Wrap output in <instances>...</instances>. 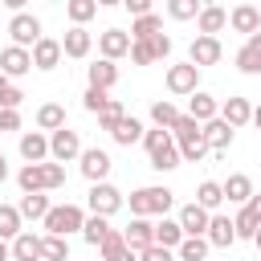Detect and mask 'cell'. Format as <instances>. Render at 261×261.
<instances>
[{
	"label": "cell",
	"instance_id": "6da1fadb",
	"mask_svg": "<svg viewBox=\"0 0 261 261\" xmlns=\"http://www.w3.org/2000/svg\"><path fill=\"white\" fill-rule=\"evenodd\" d=\"M171 143L179 151V163H200L208 155V143H204V126L188 114H179V122L171 126Z\"/></svg>",
	"mask_w": 261,
	"mask_h": 261
},
{
	"label": "cell",
	"instance_id": "7a4b0ae2",
	"mask_svg": "<svg viewBox=\"0 0 261 261\" xmlns=\"http://www.w3.org/2000/svg\"><path fill=\"white\" fill-rule=\"evenodd\" d=\"M126 204H130V216L151 220V216H167V212H171L175 192H171V188H159V184H151V188H135Z\"/></svg>",
	"mask_w": 261,
	"mask_h": 261
},
{
	"label": "cell",
	"instance_id": "3957f363",
	"mask_svg": "<svg viewBox=\"0 0 261 261\" xmlns=\"http://www.w3.org/2000/svg\"><path fill=\"white\" fill-rule=\"evenodd\" d=\"M143 147H147V159L155 171H175L179 167V151L171 143V130H143Z\"/></svg>",
	"mask_w": 261,
	"mask_h": 261
},
{
	"label": "cell",
	"instance_id": "277c9868",
	"mask_svg": "<svg viewBox=\"0 0 261 261\" xmlns=\"http://www.w3.org/2000/svg\"><path fill=\"white\" fill-rule=\"evenodd\" d=\"M41 224H45V237H65V241H69V232H82L86 212H82L77 204H53Z\"/></svg>",
	"mask_w": 261,
	"mask_h": 261
},
{
	"label": "cell",
	"instance_id": "5b68a950",
	"mask_svg": "<svg viewBox=\"0 0 261 261\" xmlns=\"http://www.w3.org/2000/svg\"><path fill=\"white\" fill-rule=\"evenodd\" d=\"M86 204H90V216H114L122 204H126V196L114 188V184H90V196H86Z\"/></svg>",
	"mask_w": 261,
	"mask_h": 261
},
{
	"label": "cell",
	"instance_id": "8992f818",
	"mask_svg": "<svg viewBox=\"0 0 261 261\" xmlns=\"http://www.w3.org/2000/svg\"><path fill=\"white\" fill-rule=\"evenodd\" d=\"M8 37H12L16 49H33V45L41 41V20H37L33 12H16V16L8 20Z\"/></svg>",
	"mask_w": 261,
	"mask_h": 261
},
{
	"label": "cell",
	"instance_id": "52a82bcc",
	"mask_svg": "<svg viewBox=\"0 0 261 261\" xmlns=\"http://www.w3.org/2000/svg\"><path fill=\"white\" fill-rule=\"evenodd\" d=\"M82 155V139H77V130H69V126H61V130H53L49 135V159L53 163H69V159H77Z\"/></svg>",
	"mask_w": 261,
	"mask_h": 261
},
{
	"label": "cell",
	"instance_id": "ba28073f",
	"mask_svg": "<svg viewBox=\"0 0 261 261\" xmlns=\"http://www.w3.org/2000/svg\"><path fill=\"white\" fill-rule=\"evenodd\" d=\"M167 90H171L175 98H184V94H196V90H200V69H196L192 61L167 65Z\"/></svg>",
	"mask_w": 261,
	"mask_h": 261
},
{
	"label": "cell",
	"instance_id": "9c48e42d",
	"mask_svg": "<svg viewBox=\"0 0 261 261\" xmlns=\"http://www.w3.org/2000/svg\"><path fill=\"white\" fill-rule=\"evenodd\" d=\"M77 163H82V175H86L90 184H106V175H110V155H106L102 147H82Z\"/></svg>",
	"mask_w": 261,
	"mask_h": 261
},
{
	"label": "cell",
	"instance_id": "30bf717a",
	"mask_svg": "<svg viewBox=\"0 0 261 261\" xmlns=\"http://www.w3.org/2000/svg\"><path fill=\"white\" fill-rule=\"evenodd\" d=\"M220 57H224L220 37H200V33H196V41H192V49H188V61H192L196 69H204V65H216Z\"/></svg>",
	"mask_w": 261,
	"mask_h": 261
},
{
	"label": "cell",
	"instance_id": "8fae6325",
	"mask_svg": "<svg viewBox=\"0 0 261 261\" xmlns=\"http://www.w3.org/2000/svg\"><path fill=\"white\" fill-rule=\"evenodd\" d=\"M122 241H126V249H130V253H143V249H151V245H155V224H151V220H143V216H130V224L122 228Z\"/></svg>",
	"mask_w": 261,
	"mask_h": 261
},
{
	"label": "cell",
	"instance_id": "7c38bea8",
	"mask_svg": "<svg viewBox=\"0 0 261 261\" xmlns=\"http://www.w3.org/2000/svg\"><path fill=\"white\" fill-rule=\"evenodd\" d=\"M98 53H102V61H118V57H126V53H130V33H122V29H106V33H98Z\"/></svg>",
	"mask_w": 261,
	"mask_h": 261
},
{
	"label": "cell",
	"instance_id": "4fadbf2b",
	"mask_svg": "<svg viewBox=\"0 0 261 261\" xmlns=\"http://www.w3.org/2000/svg\"><path fill=\"white\" fill-rule=\"evenodd\" d=\"M90 49H94V37H90V29H65V37H61V57H73V61H82V57H90Z\"/></svg>",
	"mask_w": 261,
	"mask_h": 261
},
{
	"label": "cell",
	"instance_id": "5bb4252c",
	"mask_svg": "<svg viewBox=\"0 0 261 261\" xmlns=\"http://www.w3.org/2000/svg\"><path fill=\"white\" fill-rule=\"evenodd\" d=\"M29 69H33V53L29 49H16V45L0 49V73L4 77H24Z\"/></svg>",
	"mask_w": 261,
	"mask_h": 261
},
{
	"label": "cell",
	"instance_id": "9a60e30c",
	"mask_svg": "<svg viewBox=\"0 0 261 261\" xmlns=\"http://www.w3.org/2000/svg\"><path fill=\"white\" fill-rule=\"evenodd\" d=\"M175 220H179L184 237H204V232H208V220H212V212H204L200 204H184Z\"/></svg>",
	"mask_w": 261,
	"mask_h": 261
},
{
	"label": "cell",
	"instance_id": "2e32d148",
	"mask_svg": "<svg viewBox=\"0 0 261 261\" xmlns=\"http://www.w3.org/2000/svg\"><path fill=\"white\" fill-rule=\"evenodd\" d=\"M204 241H208V249H228V245H237L232 220H228V216H220V212H212V220H208V232H204Z\"/></svg>",
	"mask_w": 261,
	"mask_h": 261
},
{
	"label": "cell",
	"instance_id": "e0dca14e",
	"mask_svg": "<svg viewBox=\"0 0 261 261\" xmlns=\"http://www.w3.org/2000/svg\"><path fill=\"white\" fill-rule=\"evenodd\" d=\"M232 61H237V69H241V73H249V77H253V73H261V33L245 37V45L237 49V57H232Z\"/></svg>",
	"mask_w": 261,
	"mask_h": 261
},
{
	"label": "cell",
	"instance_id": "ac0fdd59",
	"mask_svg": "<svg viewBox=\"0 0 261 261\" xmlns=\"http://www.w3.org/2000/svg\"><path fill=\"white\" fill-rule=\"evenodd\" d=\"M29 53H33V69H57L61 65V41H53V37H41Z\"/></svg>",
	"mask_w": 261,
	"mask_h": 261
},
{
	"label": "cell",
	"instance_id": "d6986e66",
	"mask_svg": "<svg viewBox=\"0 0 261 261\" xmlns=\"http://www.w3.org/2000/svg\"><path fill=\"white\" fill-rule=\"evenodd\" d=\"M228 24H232L237 33H245V37H253V33H261V8H253V4H237V8L228 12Z\"/></svg>",
	"mask_w": 261,
	"mask_h": 261
},
{
	"label": "cell",
	"instance_id": "ffe728a7",
	"mask_svg": "<svg viewBox=\"0 0 261 261\" xmlns=\"http://www.w3.org/2000/svg\"><path fill=\"white\" fill-rule=\"evenodd\" d=\"M220 122H228L232 130L237 126H245V122H253V102L249 98H228L224 106H220V114H216Z\"/></svg>",
	"mask_w": 261,
	"mask_h": 261
},
{
	"label": "cell",
	"instance_id": "44dd1931",
	"mask_svg": "<svg viewBox=\"0 0 261 261\" xmlns=\"http://www.w3.org/2000/svg\"><path fill=\"white\" fill-rule=\"evenodd\" d=\"M20 155H24V163H45V159H49V135L24 130V135H20Z\"/></svg>",
	"mask_w": 261,
	"mask_h": 261
},
{
	"label": "cell",
	"instance_id": "7402d4cb",
	"mask_svg": "<svg viewBox=\"0 0 261 261\" xmlns=\"http://www.w3.org/2000/svg\"><path fill=\"white\" fill-rule=\"evenodd\" d=\"M224 24H228V12H224L220 4H204V8H200V16H196V29H200V37H216Z\"/></svg>",
	"mask_w": 261,
	"mask_h": 261
},
{
	"label": "cell",
	"instance_id": "603a6c76",
	"mask_svg": "<svg viewBox=\"0 0 261 261\" xmlns=\"http://www.w3.org/2000/svg\"><path fill=\"white\" fill-rule=\"evenodd\" d=\"M216 114H220V102H216L212 94L196 90V94H192V102H188V118H196V122L204 126V122H212Z\"/></svg>",
	"mask_w": 261,
	"mask_h": 261
},
{
	"label": "cell",
	"instance_id": "cb8c5ba5",
	"mask_svg": "<svg viewBox=\"0 0 261 261\" xmlns=\"http://www.w3.org/2000/svg\"><path fill=\"white\" fill-rule=\"evenodd\" d=\"M232 139H237V130H232L228 122H220V118L204 122V143H208V151H228Z\"/></svg>",
	"mask_w": 261,
	"mask_h": 261
},
{
	"label": "cell",
	"instance_id": "d4e9b609",
	"mask_svg": "<svg viewBox=\"0 0 261 261\" xmlns=\"http://www.w3.org/2000/svg\"><path fill=\"white\" fill-rule=\"evenodd\" d=\"M220 192H224L228 204H249V200H253V179H249L245 171H237V175H228V179L220 184Z\"/></svg>",
	"mask_w": 261,
	"mask_h": 261
},
{
	"label": "cell",
	"instance_id": "484cf974",
	"mask_svg": "<svg viewBox=\"0 0 261 261\" xmlns=\"http://www.w3.org/2000/svg\"><path fill=\"white\" fill-rule=\"evenodd\" d=\"M179 241H184V228H179V220H171V216H159V224H155V245L159 249H179Z\"/></svg>",
	"mask_w": 261,
	"mask_h": 261
},
{
	"label": "cell",
	"instance_id": "4316f807",
	"mask_svg": "<svg viewBox=\"0 0 261 261\" xmlns=\"http://www.w3.org/2000/svg\"><path fill=\"white\" fill-rule=\"evenodd\" d=\"M8 249H12V261H41V237L29 232V228H24Z\"/></svg>",
	"mask_w": 261,
	"mask_h": 261
},
{
	"label": "cell",
	"instance_id": "83f0119b",
	"mask_svg": "<svg viewBox=\"0 0 261 261\" xmlns=\"http://www.w3.org/2000/svg\"><path fill=\"white\" fill-rule=\"evenodd\" d=\"M143 130H147V126H143L135 114H126V118H122V122L110 130V139H114L118 147H130V143H143Z\"/></svg>",
	"mask_w": 261,
	"mask_h": 261
},
{
	"label": "cell",
	"instance_id": "f1b7e54d",
	"mask_svg": "<svg viewBox=\"0 0 261 261\" xmlns=\"http://www.w3.org/2000/svg\"><path fill=\"white\" fill-rule=\"evenodd\" d=\"M53 204H49V196L45 192H33V196H20V204H16V212H20V220H45V212H49Z\"/></svg>",
	"mask_w": 261,
	"mask_h": 261
},
{
	"label": "cell",
	"instance_id": "f546056e",
	"mask_svg": "<svg viewBox=\"0 0 261 261\" xmlns=\"http://www.w3.org/2000/svg\"><path fill=\"white\" fill-rule=\"evenodd\" d=\"M86 73H90V86H94V90H110V86L118 82V65H114V61H102V57H98Z\"/></svg>",
	"mask_w": 261,
	"mask_h": 261
},
{
	"label": "cell",
	"instance_id": "4dcf8cb0",
	"mask_svg": "<svg viewBox=\"0 0 261 261\" xmlns=\"http://www.w3.org/2000/svg\"><path fill=\"white\" fill-rule=\"evenodd\" d=\"M37 126H41V135H45V130H49V135H53V130H61V126H65V106L45 102V106L37 110Z\"/></svg>",
	"mask_w": 261,
	"mask_h": 261
},
{
	"label": "cell",
	"instance_id": "1f68e13d",
	"mask_svg": "<svg viewBox=\"0 0 261 261\" xmlns=\"http://www.w3.org/2000/svg\"><path fill=\"white\" fill-rule=\"evenodd\" d=\"M16 184H20V192H24V196L45 192V171H41V163H24V167L16 171Z\"/></svg>",
	"mask_w": 261,
	"mask_h": 261
},
{
	"label": "cell",
	"instance_id": "d6a6232c",
	"mask_svg": "<svg viewBox=\"0 0 261 261\" xmlns=\"http://www.w3.org/2000/svg\"><path fill=\"white\" fill-rule=\"evenodd\" d=\"M192 204H200L204 212H216V208L224 204V192H220V184H216V179H204V184L196 188V200H192Z\"/></svg>",
	"mask_w": 261,
	"mask_h": 261
},
{
	"label": "cell",
	"instance_id": "836d02e7",
	"mask_svg": "<svg viewBox=\"0 0 261 261\" xmlns=\"http://www.w3.org/2000/svg\"><path fill=\"white\" fill-rule=\"evenodd\" d=\"M261 228V220H257V212L249 208V204H241V212L232 216V232H237V241H253V232Z\"/></svg>",
	"mask_w": 261,
	"mask_h": 261
},
{
	"label": "cell",
	"instance_id": "e575fe53",
	"mask_svg": "<svg viewBox=\"0 0 261 261\" xmlns=\"http://www.w3.org/2000/svg\"><path fill=\"white\" fill-rule=\"evenodd\" d=\"M20 224H24V220H20V212H16L12 204H0V241H8V245H12V241L24 232Z\"/></svg>",
	"mask_w": 261,
	"mask_h": 261
},
{
	"label": "cell",
	"instance_id": "d590c367",
	"mask_svg": "<svg viewBox=\"0 0 261 261\" xmlns=\"http://www.w3.org/2000/svg\"><path fill=\"white\" fill-rule=\"evenodd\" d=\"M151 122H155V130H171V126L179 122V110H175V102L159 98V102L151 106Z\"/></svg>",
	"mask_w": 261,
	"mask_h": 261
},
{
	"label": "cell",
	"instance_id": "8d00e7d4",
	"mask_svg": "<svg viewBox=\"0 0 261 261\" xmlns=\"http://www.w3.org/2000/svg\"><path fill=\"white\" fill-rule=\"evenodd\" d=\"M106 237H110V220H106V216H86V224H82V241L98 249Z\"/></svg>",
	"mask_w": 261,
	"mask_h": 261
},
{
	"label": "cell",
	"instance_id": "74e56055",
	"mask_svg": "<svg viewBox=\"0 0 261 261\" xmlns=\"http://www.w3.org/2000/svg\"><path fill=\"white\" fill-rule=\"evenodd\" d=\"M155 33H163V20H159L155 12H147V16L130 20V41H151Z\"/></svg>",
	"mask_w": 261,
	"mask_h": 261
},
{
	"label": "cell",
	"instance_id": "f35d334b",
	"mask_svg": "<svg viewBox=\"0 0 261 261\" xmlns=\"http://www.w3.org/2000/svg\"><path fill=\"white\" fill-rule=\"evenodd\" d=\"M175 257H179V261H204V257H208V241H204V237H184L179 249H175Z\"/></svg>",
	"mask_w": 261,
	"mask_h": 261
},
{
	"label": "cell",
	"instance_id": "ab89813d",
	"mask_svg": "<svg viewBox=\"0 0 261 261\" xmlns=\"http://www.w3.org/2000/svg\"><path fill=\"white\" fill-rule=\"evenodd\" d=\"M41 261H69V241L65 237H41Z\"/></svg>",
	"mask_w": 261,
	"mask_h": 261
},
{
	"label": "cell",
	"instance_id": "60d3db41",
	"mask_svg": "<svg viewBox=\"0 0 261 261\" xmlns=\"http://www.w3.org/2000/svg\"><path fill=\"white\" fill-rule=\"evenodd\" d=\"M65 12H69V20H73L77 29H86V20L98 12V0H69V4H65Z\"/></svg>",
	"mask_w": 261,
	"mask_h": 261
},
{
	"label": "cell",
	"instance_id": "b9f144b4",
	"mask_svg": "<svg viewBox=\"0 0 261 261\" xmlns=\"http://www.w3.org/2000/svg\"><path fill=\"white\" fill-rule=\"evenodd\" d=\"M122 118H126L122 102H118V98H110V102H106V110L98 114V130H106V135H110V130H114V126H118Z\"/></svg>",
	"mask_w": 261,
	"mask_h": 261
},
{
	"label": "cell",
	"instance_id": "7bdbcfd3",
	"mask_svg": "<svg viewBox=\"0 0 261 261\" xmlns=\"http://www.w3.org/2000/svg\"><path fill=\"white\" fill-rule=\"evenodd\" d=\"M200 0H167V16L171 20H192V16H200Z\"/></svg>",
	"mask_w": 261,
	"mask_h": 261
},
{
	"label": "cell",
	"instance_id": "ee69618b",
	"mask_svg": "<svg viewBox=\"0 0 261 261\" xmlns=\"http://www.w3.org/2000/svg\"><path fill=\"white\" fill-rule=\"evenodd\" d=\"M122 249H126V241H122V228H110V237L98 245V257H102V261H110V257H118Z\"/></svg>",
	"mask_w": 261,
	"mask_h": 261
},
{
	"label": "cell",
	"instance_id": "f6af8a7d",
	"mask_svg": "<svg viewBox=\"0 0 261 261\" xmlns=\"http://www.w3.org/2000/svg\"><path fill=\"white\" fill-rule=\"evenodd\" d=\"M106 102H110V94H106V90H94V86H86V94H82V106H86L90 114H102V110H106Z\"/></svg>",
	"mask_w": 261,
	"mask_h": 261
},
{
	"label": "cell",
	"instance_id": "bcb514c9",
	"mask_svg": "<svg viewBox=\"0 0 261 261\" xmlns=\"http://www.w3.org/2000/svg\"><path fill=\"white\" fill-rule=\"evenodd\" d=\"M41 171H45V192H53V188H61V184H65V167H61V163L45 159V163H41Z\"/></svg>",
	"mask_w": 261,
	"mask_h": 261
},
{
	"label": "cell",
	"instance_id": "7dc6e473",
	"mask_svg": "<svg viewBox=\"0 0 261 261\" xmlns=\"http://www.w3.org/2000/svg\"><path fill=\"white\" fill-rule=\"evenodd\" d=\"M147 45H151V57H155V61L171 57V37H167V33H155V37H151Z\"/></svg>",
	"mask_w": 261,
	"mask_h": 261
},
{
	"label": "cell",
	"instance_id": "c3c4849f",
	"mask_svg": "<svg viewBox=\"0 0 261 261\" xmlns=\"http://www.w3.org/2000/svg\"><path fill=\"white\" fill-rule=\"evenodd\" d=\"M130 61L135 65H151L155 57H151V45L147 41H130Z\"/></svg>",
	"mask_w": 261,
	"mask_h": 261
},
{
	"label": "cell",
	"instance_id": "681fc988",
	"mask_svg": "<svg viewBox=\"0 0 261 261\" xmlns=\"http://www.w3.org/2000/svg\"><path fill=\"white\" fill-rule=\"evenodd\" d=\"M20 102H24V90H20V86H8V90L0 94V110H16Z\"/></svg>",
	"mask_w": 261,
	"mask_h": 261
},
{
	"label": "cell",
	"instance_id": "f907efd6",
	"mask_svg": "<svg viewBox=\"0 0 261 261\" xmlns=\"http://www.w3.org/2000/svg\"><path fill=\"white\" fill-rule=\"evenodd\" d=\"M139 261H175V253H171V249L151 245V249H143V253H139Z\"/></svg>",
	"mask_w": 261,
	"mask_h": 261
},
{
	"label": "cell",
	"instance_id": "816d5d0a",
	"mask_svg": "<svg viewBox=\"0 0 261 261\" xmlns=\"http://www.w3.org/2000/svg\"><path fill=\"white\" fill-rule=\"evenodd\" d=\"M0 130H20V114L16 110H0Z\"/></svg>",
	"mask_w": 261,
	"mask_h": 261
},
{
	"label": "cell",
	"instance_id": "f5cc1de1",
	"mask_svg": "<svg viewBox=\"0 0 261 261\" xmlns=\"http://www.w3.org/2000/svg\"><path fill=\"white\" fill-rule=\"evenodd\" d=\"M126 12L139 20V16H147V12H151V0H126Z\"/></svg>",
	"mask_w": 261,
	"mask_h": 261
},
{
	"label": "cell",
	"instance_id": "db71d44e",
	"mask_svg": "<svg viewBox=\"0 0 261 261\" xmlns=\"http://www.w3.org/2000/svg\"><path fill=\"white\" fill-rule=\"evenodd\" d=\"M249 208L257 212V220H261V192H253V200H249Z\"/></svg>",
	"mask_w": 261,
	"mask_h": 261
},
{
	"label": "cell",
	"instance_id": "11a10c76",
	"mask_svg": "<svg viewBox=\"0 0 261 261\" xmlns=\"http://www.w3.org/2000/svg\"><path fill=\"white\" fill-rule=\"evenodd\" d=\"M110 261H139V253H130V249H122L118 257H110Z\"/></svg>",
	"mask_w": 261,
	"mask_h": 261
},
{
	"label": "cell",
	"instance_id": "9f6ffc18",
	"mask_svg": "<svg viewBox=\"0 0 261 261\" xmlns=\"http://www.w3.org/2000/svg\"><path fill=\"white\" fill-rule=\"evenodd\" d=\"M8 179V159H4V151H0V184Z\"/></svg>",
	"mask_w": 261,
	"mask_h": 261
},
{
	"label": "cell",
	"instance_id": "6f0895ef",
	"mask_svg": "<svg viewBox=\"0 0 261 261\" xmlns=\"http://www.w3.org/2000/svg\"><path fill=\"white\" fill-rule=\"evenodd\" d=\"M12 257V249H8V241H0V261H8Z\"/></svg>",
	"mask_w": 261,
	"mask_h": 261
},
{
	"label": "cell",
	"instance_id": "680465c9",
	"mask_svg": "<svg viewBox=\"0 0 261 261\" xmlns=\"http://www.w3.org/2000/svg\"><path fill=\"white\" fill-rule=\"evenodd\" d=\"M253 122H257V126H261V106H253Z\"/></svg>",
	"mask_w": 261,
	"mask_h": 261
},
{
	"label": "cell",
	"instance_id": "91938a15",
	"mask_svg": "<svg viewBox=\"0 0 261 261\" xmlns=\"http://www.w3.org/2000/svg\"><path fill=\"white\" fill-rule=\"evenodd\" d=\"M8 86H12V82H8V77H4V73H0V94H4V90H8Z\"/></svg>",
	"mask_w": 261,
	"mask_h": 261
},
{
	"label": "cell",
	"instance_id": "94428289",
	"mask_svg": "<svg viewBox=\"0 0 261 261\" xmlns=\"http://www.w3.org/2000/svg\"><path fill=\"white\" fill-rule=\"evenodd\" d=\"M253 245H257V249H261V228H257V232H253Z\"/></svg>",
	"mask_w": 261,
	"mask_h": 261
}]
</instances>
